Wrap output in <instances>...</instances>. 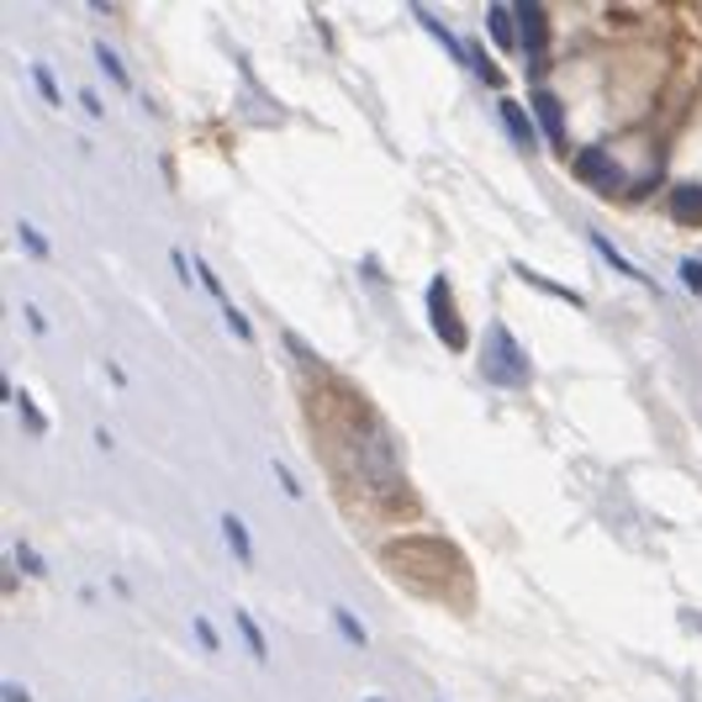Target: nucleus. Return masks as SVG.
I'll return each mask as SVG.
<instances>
[{"label":"nucleus","mask_w":702,"mask_h":702,"mask_svg":"<svg viewBox=\"0 0 702 702\" xmlns=\"http://www.w3.org/2000/svg\"><path fill=\"white\" fill-rule=\"evenodd\" d=\"M386 565L407 581H433V571H449V576H465V560H455V550L444 539H397L386 550Z\"/></svg>","instance_id":"nucleus-1"},{"label":"nucleus","mask_w":702,"mask_h":702,"mask_svg":"<svg viewBox=\"0 0 702 702\" xmlns=\"http://www.w3.org/2000/svg\"><path fill=\"white\" fill-rule=\"evenodd\" d=\"M481 375H487L491 386H528V375H534V365H528V354H523V343L513 338V328L507 323H491L487 328V343H481Z\"/></svg>","instance_id":"nucleus-2"},{"label":"nucleus","mask_w":702,"mask_h":702,"mask_svg":"<svg viewBox=\"0 0 702 702\" xmlns=\"http://www.w3.org/2000/svg\"><path fill=\"white\" fill-rule=\"evenodd\" d=\"M428 323H433V334H438V343L449 349V354H459L465 343H470V334H465V317L455 312V291H449V276H433L428 280Z\"/></svg>","instance_id":"nucleus-3"},{"label":"nucleus","mask_w":702,"mask_h":702,"mask_svg":"<svg viewBox=\"0 0 702 702\" xmlns=\"http://www.w3.org/2000/svg\"><path fill=\"white\" fill-rule=\"evenodd\" d=\"M576 180L592 185V190H602V196H618V190H623V169L612 164L608 149H581L576 153Z\"/></svg>","instance_id":"nucleus-4"},{"label":"nucleus","mask_w":702,"mask_h":702,"mask_svg":"<svg viewBox=\"0 0 702 702\" xmlns=\"http://www.w3.org/2000/svg\"><path fill=\"white\" fill-rule=\"evenodd\" d=\"M518 48L528 54V63L539 69L545 48H550V16H545V5H528V0L518 5Z\"/></svg>","instance_id":"nucleus-5"},{"label":"nucleus","mask_w":702,"mask_h":702,"mask_svg":"<svg viewBox=\"0 0 702 702\" xmlns=\"http://www.w3.org/2000/svg\"><path fill=\"white\" fill-rule=\"evenodd\" d=\"M528 112H534L539 132L550 138L554 149H565V112H560V95L545 91V85H534V101H528Z\"/></svg>","instance_id":"nucleus-6"},{"label":"nucleus","mask_w":702,"mask_h":702,"mask_svg":"<svg viewBox=\"0 0 702 702\" xmlns=\"http://www.w3.org/2000/svg\"><path fill=\"white\" fill-rule=\"evenodd\" d=\"M496 117H502L507 138H513L523 153L539 149V132H534V112H528V106H518V101H507V95H502V112H496Z\"/></svg>","instance_id":"nucleus-7"},{"label":"nucleus","mask_w":702,"mask_h":702,"mask_svg":"<svg viewBox=\"0 0 702 702\" xmlns=\"http://www.w3.org/2000/svg\"><path fill=\"white\" fill-rule=\"evenodd\" d=\"M487 32L502 54L518 48V5H487Z\"/></svg>","instance_id":"nucleus-8"},{"label":"nucleus","mask_w":702,"mask_h":702,"mask_svg":"<svg viewBox=\"0 0 702 702\" xmlns=\"http://www.w3.org/2000/svg\"><path fill=\"white\" fill-rule=\"evenodd\" d=\"M666 212H671L676 222H687V227H702V185H671Z\"/></svg>","instance_id":"nucleus-9"},{"label":"nucleus","mask_w":702,"mask_h":702,"mask_svg":"<svg viewBox=\"0 0 702 702\" xmlns=\"http://www.w3.org/2000/svg\"><path fill=\"white\" fill-rule=\"evenodd\" d=\"M586 238H592V248L602 254V265H608V270H618V276H623V280H634V285H650V276H644V270L634 265V259H623V254H618V248H612L608 238H602V233H586Z\"/></svg>","instance_id":"nucleus-10"},{"label":"nucleus","mask_w":702,"mask_h":702,"mask_svg":"<svg viewBox=\"0 0 702 702\" xmlns=\"http://www.w3.org/2000/svg\"><path fill=\"white\" fill-rule=\"evenodd\" d=\"M222 539H227V550L238 565H254V539H248L244 518H233V513H222Z\"/></svg>","instance_id":"nucleus-11"},{"label":"nucleus","mask_w":702,"mask_h":702,"mask_svg":"<svg viewBox=\"0 0 702 702\" xmlns=\"http://www.w3.org/2000/svg\"><path fill=\"white\" fill-rule=\"evenodd\" d=\"M518 270V280H528L534 291H545V296H554V302H565V306H586L581 302V291H571V285H560V280H545V276H534L528 265H513Z\"/></svg>","instance_id":"nucleus-12"},{"label":"nucleus","mask_w":702,"mask_h":702,"mask_svg":"<svg viewBox=\"0 0 702 702\" xmlns=\"http://www.w3.org/2000/svg\"><path fill=\"white\" fill-rule=\"evenodd\" d=\"M238 634H244V644L254 650V660L265 666V660H270V640H265V629H259V623H254L244 608H238Z\"/></svg>","instance_id":"nucleus-13"},{"label":"nucleus","mask_w":702,"mask_h":702,"mask_svg":"<svg viewBox=\"0 0 702 702\" xmlns=\"http://www.w3.org/2000/svg\"><path fill=\"white\" fill-rule=\"evenodd\" d=\"M334 629H338V634H343V640H349V644H370L365 623H360V618H354V612L343 608V602H338V608H334Z\"/></svg>","instance_id":"nucleus-14"},{"label":"nucleus","mask_w":702,"mask_h":702,"mask_svg":"<svg viewBox=\"0 0 702 702\" xmlns=\"http://www.w3.org/2000/svg\"><path fill=\"white\" fill-rule=\"evenodd\" d=\"M95 63H101V74H106V80H117V85H127V63L117 59V54H112L106 43H95Z\"/></svg>","instance_id":"nucleus-15"},{"label":"nucleus","mask_w":702,"mask_h":702,"mask_svg":"<svg viewBox=\"0 0 702 702\" xmlns=\"http://www.w3.org/2000/svg\"><path fill=\"white\" fill-rule=\"evenodd\" d=\"M32 80H37V91H43V101H48V106H59V101H63L59 80H54V69H48V63H37V69H32Z\"/></svg>","instance_id":"nucleus-16"},{"label":"nucleus","mask_w":702,"mask_h":702,"mask_svg":"<svg viewBox=\"0 0 702 702\" xmlns=\"http://www.w3.org/2000/svg\"><path fill=\"white\" fill-rule=\"evenodd\" d=\"M16 238H22V244H27V254H37V259H48V254H54V248H48V238H43L32 222H16Z\"/></svg>","instance_id":"nucleus-17"},{"label":"nucleus","mask_w":702,"mask_h":702,"mask_svg":"<svg viewBox=\"0 0 702 702\" xmlns=\"http://www.w3.org/2000/svg\"><path fill=\"white\" fill-rule=\"evenodd\" d=\"M196 270H201V291H207V296H212V302L233 306V302H227V291H222V280H217V270H212V265H207V259H201V265H196Z\"/></svg>","instance_id":"nucleus-18"},{"label":"nucleus","mask_w":702,"mask_h":702,"mask_svg":"<svg viewBox=\"0 0 702 702\" xmlns=\"http://www.w3.org/2000/svg\"><path fill=\"white\" fill-rule=\"evenodd\" d=\"M222 317H227V328H233V338H244V343H254V323H248L238 306H222Z\"/></svg>","instance_id":"nucleus-19"},{"label":"nucleus","mask_w":702,"mask_h":702,"mask_svg":"<svg viewBox=\"0 0 702 702\" xmlns=\"http://www.w3.org/2000/svg\"><path fill=\"white\" fill-rule=\"evenodd\" d=\"M16 571H27V576H48V565H43V554H32L27 545H16Z\"/></svg>","instance_id":"nucleus-20"},{"label":"nucleus","mask_w":702,"mask_h":702,"mask_svg":"<svg viewBox=\"0 0 702 702\" xmlns=\"http://www.w3.org/2000/svg\"><path fill=\"white\" fill-rule=\"evenodd\" d=\"M16 407H22V423H27L32 433H43V428H48V418L37 412V401H32V397H22V391H16Z\"/></svg>","instance_id":"nucleus-21"},{"label":"nucleus","mask_w":702,"mask_h":702,"mask_svg":"<svg viewBox=\"0 0 702 702\" xmlns=\"http://www.w3.org/2000/svg\"><path fill=\"white\" fill-rule=\"evenodd\" d=\"M276 481H280V487H285V491H291V502H296V496H302V481H296V476H291V470H285V465H280V459H276Z\"/></svg>","instance_id":"nucleus-22"},{"label":"nucleus","mask_w":702,"mask_h":702,"mask_svg":"<svg viewBox=\"0 0 702 702\" xmlns=\"http://www.w3.org/2000/svg\"><path fill=\"white\" fill-rule=\"evenodd\" d=\"M681 280H687L692 291H702V265L698 259H681Z\"/></svg>","instance_id":"nucleus-23"},{"label":"nucleus","mask_w":702,"mask_h":702,"mask_svg":"<svg viewBox=\"0 0 702 702\" xmlns=\"http://www.w3.org/2000/svg\"><path fill=\"white\" fill-rule=\"evenodd\" d=\"M190 629H196V640L207 644V650H217V629H212V623H207V618H196Z\"/></svg>","instance_id":"nucleus-24"},{"label":"nucleus","mask_w":702,"mask_h":702,"mask_svg":"<svg viewBox=\"0 0 702 702\" xmlns=\"http://www.w3.org/2000/svg\"><path fill=\"white\" fill-rule=\"evenodd\" d=\"M0 698H5V702H32L27 687H16V681H5V687H0Z\"/></svg>","instance_id":"nucleus-25"},{"label":"nucleus","mask_w":702,"mask_h":702,"mask_svg":"<svg viewBox=\"0 0 702 702\" xmlns=\"http://www.w3.org/2000/svg\"><path fill=\"white\" fill-rule=\"evenodd\" d=\"M80 106H85L91 117H101V95H95V91H80Z\"/></svg>","instance_id":"nucleus-26"},{"label":"nucleus","mask_w":702,"mask_h":702,"mask_svg":"<svg viewBox=\"0 0 702 702\" xmlns=\"http://www.w3.org/2000/svg\"><path fill=\"white\" fill-rule=\"evenodd\" d=\"M27 323H32V334H48V317H43L37 306H27Z\"/></svg>","instance_id":"nucleus-27"},{"label":"nucleus","mask_w":702,"mask_h":702,"mask_svg":"<svg viewBox=\"0 0 702 702\" xmlns=\"http://www.w3.org/2000/svg\"><path fill=\"white\" fill-rule=\"evenodd\" d=\"M365 702H386V698H365Z\"/></svg>","instance_id":"nucleus-28"}]
</instances>
